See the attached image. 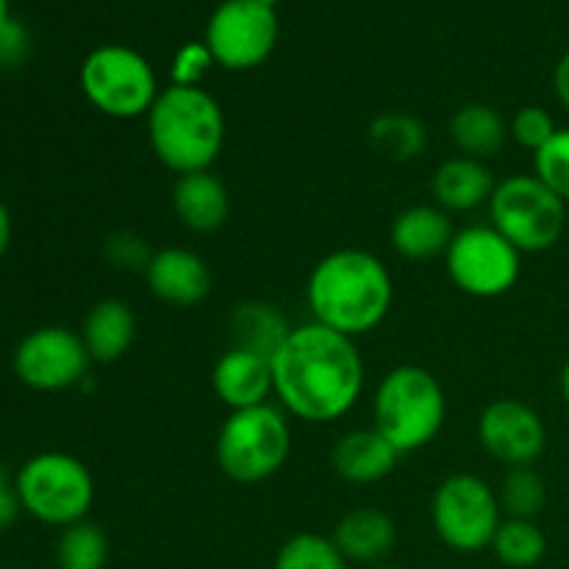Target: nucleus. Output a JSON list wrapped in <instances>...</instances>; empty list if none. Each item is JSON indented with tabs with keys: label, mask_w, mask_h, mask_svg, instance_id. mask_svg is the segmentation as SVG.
Segmentation results:
<instances>
[{
	"label": "nucleus",
	"mask_w": 569,
	"mask_h": 569,
	"mask_svg": "<svg viewBox=\"0 0 569 569\" xmlns=\"http://www.w3.org/2000/svg\"><path fill=\"white\" fill-rule=\"evenodd\" d=\"M270 365L272 398L311 426L342 420L365 395L367 370L356 339L315 320L295 326Z\"/></svg>",
	"instance_id": "nucleus-1"
},
{
	"label": "nucleus",
	"mask_w": 569,
	"mask_h": 569,
	"mask_svg": "<svg viewBox=\"0 0 569 569\" xmlns=\"http://www.w3.org/2000/svg\"><path fill=\"white\" fill-rule=\"evenodd\" d=\"M392 303V272L365 248L331 250L306 278L311 320L350 339L376 331L387 320Z\"/></svg>",
	"instance_id": "nucleus-2"
},
{
	"label": "nucleus",
	"mask_w": 569,
	"mask_h": 569,
	"mask_svg": "<svg viewBox=\"0 0 569 569\" xmlns=\"http://www.w3.org/2000/svg\"><path fill=\"white\" fill-rule=\"evenodd\" d=\"M148 142L176 176L211 170L226 144V111L203 87L161 89L148 111Z\"/></svg>",
	"instance_id": "nucleus-3"
},
{
	"label": "nucleus",
	"mask_w": 569,
	"mask_h": 569,
	"mask_svg": "<svg viewBox=\"0 0 569 569\" xmlns=\"http://www.w3.org/2000/svg\"><path fill=\"white\" fill-rule=\"evenodd\" d=\"M448 420L445 387L420 365L392 367L372 398V428L400 456L428 448Z\"/></svg>",
	"instance_id": "nucleus-4"
},
{
	"label": "nucleus",
	"mask_w": 569,
	"mask_h": 569,
	"mask_svg": "<svg viewBox=\"0 0 569 569\" xmlns=\"http://www.w3.org/2000/svg\"><path fill=\"white\" fill-rule=\"evenodd\" d=\"M292 453V426L278 403L228 411L214 439V456L222 476L253 487L283 470Z\"/></svg>",
	"instance_id": "nucleus-5"
},
{
	"label": "nucleus",
	"mask_w": 569,
	"mask_h": 569,
	"mask_svg": "<svg viewBox=\"0 0 569 569\" xmlns=\"http://www.w3.org/2000/svg\"><path fill=\"white\" fill-rule=\"evenodd\" d=\"M22 511L50 528L89 520L94 503V478L78 456L44 450L20 465L14 476Z\"/></svg>",
	"instance_id": "nucleus-6"
},
{
	"label": "nucleus",
	"mask_w": 569,
	"mask_h": 569,
	"mask_svg": "<svg viewBox=\"0 0 569 569\" xmlns=\"http://www.w3.org/2000/svg\"><path fill=\"white\" fill-rule=\"evenodd\" d=\"M81 92L100 114L111 120L148 117L159 98V78L153 64L128 44H100L83 59Z\"/></svg>",
	"instance_id": "nucleus-7"
},
{
	"label": "nucleus",
	"mask_w": 569,
	"mask_h": 569,
	"mask_svg": "<svg viewBox=\"0 0 569 569\" xmlns=\"http://www.w3.org/2000/svg\"><path fill=\"white\" fill-rule=\"evenodd\" d=\"M489 226L498 228L520 253L556 248L567 228V203L537 176L517 172L495 187L487 203Z\"/></svg>",
	"instance_id": "nucleus-8"
},
{
	"label": "nucleus",
	"mask_w": 569,
	"mask_h": 569,
	"mask_svg": "<svg viewBox=\"0 0 569 569\" xmlns=\"http://www.w3.org/2000/svg\"><path fill=\"white\" fill-rule=\"evenodd\" d=\"M503 522L498 492L472 472H456L437 483L431 495V526L445 548L481 553L492 545Z\"/></svg>",
	"instance_id": "nucleus-9"
},
{
	"label": "nucleus",
	"mask_w": 569,
	"mask_h": 569,
	"mask_svg": "<svg viewBox=\"0 0 569 569\" xmlns=\"http://www.w3.org/2000/svg\"><path fill=\"white\" fill-rule=\"evenodd\" d=\"M445 270L459 292L495 300L517 287L522 253L492 226H465L445 250Z\"/></svg>",
	"instance_id": "nucleus-10"
},
{
	"label": "nucleus",
	"mask_w": 569,
	"mask_h": 569,
	"mask_svg": "<svg viewBox=\"0 0 569 569\" xmlns=\"http://www.w3.org/2000/svg\"><path fill=\"white\" fill-rule=\"evenodd\" d=\"M206 44L233 72L264 64L278 42V14L259 0H222L206 22Z\"/></svg>",
	"instance_id": "nucleus-11"
},
{
	"label": "nucleus",
	"mask_w": 569,
	"mask_h": 569,
	"mask_svg": "<svg viewBox=\"0 0 569 569\" xmlns=\"http://www.w3.org/2000/svg\"><path fill=\"white\" fill-rule=\"evenodd\" d=\"M92 356L81 333L64 326H42L14 348V376L33 392H64L87 378Z\"/></svg>",
	"instance_id": "nucleus-12"
},
{
	"label": "nucleus",
	"mask_w": 569,
	"mask_h": 569,
	"mask_svg": "<svg viewBox=\"0 0 569 569\" xmlns=\"http://www.w3.org/2000/svg\"><path fill=\"white\" fill-rule=\"evenodd\" d=\"M478 445L489 459L511 467H533L548 448V428L537 409L517 398L492 400L478 417Z\"/></svg>",
	"instance_id": "nucleus-13"
},
{
	"label": "nucleus",
	"mask_w": 569,
	"mask_h": 569,
	"mask_svg": "<svg viewBox=\"0 0 569 569\" xmlns=\"http://www.w3.org/2000/svg\"><path fill=\"white\" fill-rule=\"evenodd\" d=\"M144 283L161 303L172 309H189L209 298L214 278L203 256L194 250L159 248L144 270Z\"/></svg>",
	"instance_id": "nucleus-14"
},
{
	"label": "nucleus",
	"mask_w": 569,
	"mask_h": 569,
	"mask_svg": "<svg viewBox=\"0 0 569 569\" xmlns=\"http://www.w3.org/2000/svg\"><path fill=\"white\" fill-rule=\"evenodd\" d=\"M211 389L228 411L270 403L272 365L264 356L228 348L211 370Z\"/></svg>",
	"instance_id": "nucleus-15"
},
{
	"label": "nucleus",
	"mask_w": 569,
	"mask_h": 569,
	"mask_svg": "<svg viewBox=\"0 0 569 569\" xmlns=\"http://www.w3.org/2000/svg\"><path fill=\"white\" fill-rule=\"evenodd\" d=\"M331 539L342 550L348 565L376 567L392 556L395 545H398V526L383 509L359 506L337 522Z\"/></svg>",
	"instance_id": "nucleus-16"
},
{
	"label": "nucleus",
	"mask_w": 569,
	"mask_h": 569,
	"mask_svg": "<svg viewBox=\"0 0 569 569\" xmlns=\"http://www.w3.org/2000/svg\"><path fill=\"white\" fill-rule=\"evenodd\" d=\"M400 453L376 431V428H356L342 433L331 450V467L350 487H372L383 481L398 467Z\"/></svg>",
	"instance_id": "nucleus-17"
},
{
	"label": "nucleus",
	"mask_w": 569,
	"mask_h": 569,
	"mask_svg": "<svg viewBox=\"0 0 569 569\" xmlns=\"http://www.w3.org/2000/svg\"><path fill=\"white\" fill-rule=\"evenodd\" d=\"M453 222L445 209L437 203H417L400 211L389 228V242L395 253L406 261H431L445 256L448 244L453 242Z\"/></svg>",
	"instance_id": "nucleus-18"
},
{
	"label": "nucleus",
	"mask_w": 569,
	"mask_h": 569,
	"mask_svg": "<svg viewBox=\"0 0 569 569\" xmlns=\"http://www.w3.org/2000/svg\"><path fill=\"white\" fill-rule=\"evenodd\" d=\"M495 187H498V181H495L487 161L467 159V156L445 159L433 170L431 178L433 203L448 211V214H465V211L481 209V206L489 203Z\"/></svg>",
	"instance_id": "nucleus-19"
},
{
	"label": "nucleus",
	"mask_w": 569,
	"mask_h": 569,
	"mask_svg": "<svg viewBox=\"0 0 569 569\" xmlns=\"http://www.w3.org/2000/svg\"><path fill=\"white\" fill-rule=\"evenodd\" d=\"M172 209L183 228L192 233H214L226 226L231 211L228 187L211 170L178 176L172 187Z\"/></svg>",
	"instance_id": "nucleus-20"
},
{
	"label": "nucleus",
	"mask_w": 569,
	"mask_h": 569,
	"mask_svg": "<svg viewBox=\"0 0 569 569\" xmlns=\"http://www.w3.org/2000/svg\"><path fill=\"white\" fill-rule=\"evenodd\" d=\"M81 339L98 365H114L137 339V315L122 298H103L87 311Z\"/></svg>",
	"instance_id": "nucleus-21"
},
{
	"label": "nucleus",
	"mask_w": 569,
	"mask_h": 569,
	"mask_svg": "<svg viewBox=\"0 0 569 569\" xmlns=\"http://www.w3.org/2000/svg\"><path fill=\"white\" fill-rule=\"evenodd\" d=\"M292 328L287 315L267 300H244V303L233 306L231 317H228L231 348L248 350V353L264 356V359H272L278 353Z\"/></svg>",
	"instance_id": "nucleus-22"
},
{
	"label": "nucleus",
	"mask_w": 569,
	"mask_h": 569,
	"mask_svg": "<svg viewBox=\"0 0 569 569\" xmlns=\"http://www.w3.org/2000/svg\"><path fill=\"white\" fill-rule=\"evenodd\" d=\"M450 139L459 156L487 161L503 150L509 139V122L495 106L465 103L450 117Z\"/></svg>",
	"instance_id": "nucleus-23"
},
{
	"label": "nucleus",
	"mask_w": 569,
	"mask_h": 569,
	"mask_svg": "<svg viewBox=\"0 0 569 569\" xmlns=\"http://www.w3.org/2000/svg\"><path fill=\"white\" fill-rule=\"evenodd\" d=\"M372 148L392 161H411L426 153L428 131L422 120L403 114V111H387L378 114L367 128Z\"/></svg>",
	"instance_id": "nucleus-24"
},
{
	"label": "nucleus",
	"mask_w": 569,
	"mask_h": 569,
	"mask_svg": "<svg viewBox=\"0 0 569 569\" xmlns=\"http://www.w3.org/2000/svg\"><path fill=\"white\" fill-rule=\"evenodd\" d=\"M495 559L509 569H531L548 553V537L537 520H511L503 517L498 533L492 539Z\"/></svg>",
	"instance_id": "nucleus-25"
},
{
	"label": "nucleus",
	"mask_w": 569,
	"mask_h": 569,
	"mask_svg": "<svg viewBox=\"0 0 569 569\" xmlns=\"http://www.w3.org/2000/svg\"><path fill=\"white\" fill-rule=\"evenodd\" d=\"M109 565V537L92 520L61 528L56 542V569H106Z\"/></svg>",
	"instance_id": "nucleus-26"
},
{
	"label": "nucleus",
	"mask_w": 569,
	"mask_h": 569,
	"mask_svg": "<svg viewBox=\"0 0 569 569\" xmlns=\"http://www.w3.org/2000/svg\"><path fill=\"white\" fill-rule=\"evenodd\" d=\"M498 492L500 511L511 520H537L548 503V487L545 478L533 467H511L506 470L503 481L495 489Z\"/></svg>",
	"instance_id": "nucleus-27"
},
{
	"label": "nucleus",
	"mask_w": 569,
	"mask_h": 569,
	"mask_svg": "<svg viewBox=\"0 0 569 569\" xmlns=\"http://www.w3.org/2000/svg\"><path fill=\"white\" fill-rule=\"evenodd\" d=\"M272 569H350V565L331 537L300 531L278 548Z\"/></svg>",
	"instance_id": "nucleus-28"
},
{
	"label": "nucleus",
	"mask_w": 569,
	"mask_h": 569,
	"mask_svg": "<svg viewBox=\"0 0 569 569\" xmlns=\"http://www.w3.org/2000/svg\"><path fill=\"white\" fill-rule=\"evenodd\" d=\"M533 176L569 203V128H559L550 142L533 153Z\"/></svg>",
	"instance_id": "nucleus-29"
},
{
	"label": "nucleus",
	"mask_w": 569,
	"mask_h": 569,
	"mask_svg": "<svg viewBox=\"0 0 569 569\" xmlns=\"http://www.w3.org/2000/svg\"><path fill=\"white\" fill-rule=\"evenodd\" d=\"M556 131H559V126L545 106H522L509 120V137L531 153L545 148Z\"/></svg>",
	"instance_id": "nucleus-30"
},
{
	"label": "nucleus",
	"mask_w": 569,
	"mask_h": 569,
	"mask_svg": "<svg viewBox=\"0 0 569 569\" xmlns=\"http://www.w3.org/2000/svg\"><path fill=\"white\" fill-rule=\"evenodd\" d=\"M103 253L106 259H109V264L117 267V270H133L144 276L156 250L150 248L148 239H142L139 233L117 231L111 233V237H106Z\"/></svg>",
	"instance_id": "nucleus-31"
},
{
	"label": "nucleus",
	"mask_w": 569,
	"mask_h": 569,
	"mask_svg": "<svg viewBox=\"0 0 569 569\" xmlns=\"http://www.w3.org/2000/svg\"><path fill=\"white\" fill-rule=\"evenodd\" d=\"M214 56H211L209 44L206 42H187L176 53L170 67V78L176 87H200L206 72L214 67Z\"/></svg>",
	"instance_id": "nucleus-32"
},
{
	"label": "nucleus",
	"mask_w": 569,
	"mask_h": 569,
	"mask_svg": "<svg viewBox=\"0 0 569 569\" xmlns=\"http://www.w3.org/2000/svg\"><path fill=\"white\" fill-rule=\"evenodd\" d=\"M28 53V33L17 20H6L0 28V67H17Z\"/></svg>",
	"instance_id": "nucleus-33"
},
{
	"label": "nucleus",
	"mask_w": 569,
	"mask_h": 569,
	"mask_svg": "<svg viewBox=\"0 0 569 569\" xmlns=\"http://www.w3.org/2000/svg\"><path fill=\"white\" fill-rule=\"evenodd\" d=\"M22 506H20V498H17L14 478H9V472L0 467V531L14 526Z\"/></svg>",
	"instance_id": "nucleus-34"
},
{
	"label": "nucleus",
	"mask_w": 569,
	"mask_h": 569,
	"mask_svg": "<svg viewBox=\"0 0 569 569\" xmlns=\"http://www.w3.org/2000/svg\"><path fill=\"white\" fill-rule=\"evenodd\" d=\"M553 92H556V98H559V103L565 106V109H569V53L561 56L559 64H556Z\"/></svg>",
	"instance_id": "nucleus-35"
},
{
	"label": "nucleus",
	"mask_w": 569,
	"mask_h": 569,
	"mask_svg": "<svg viewBox=\"0 0 569 569\" xmlns=\"http://www.w3.org/2000/svg\"><path fill=\"white\" fill-rule=\"evenodd\" d=\"M11 231H14V226H11V211H9V206H6L3 200H0V259H3V256L9 253Z\"/></svg>",
	"instance_id": "nucleus-36"
},
{
	"label": "nucleus",
	"mask_w": 569,
	"mask_h": 569,
	"mask_svg": "<svg viewBox=\"0 0 569 569\" xmlns=\"http://www.w3.org/2000/svg\"><path fill=\"white\" fill-rule=\"evenodd\" d=\"M559 392H561V400H565V406L569 409V359L565 361V367H561L559 372Z\"/></svg>",
	"instance_id": "nucleus-37"
},
{
	"label": "nucleus",
	"mask_w": 569,
	"mask_h": 569,
	"mask_svg": "<svg viewBox=\"0 0 569 569\" xmlns=\"http://www.w3.org/2000/svg\"><path fill=\"white\" fill-rule=\"evenodd\" d=\"M9 0H0V28L6 26V20H9Z\"/></svg>",
	"instance_id": "nucleus-38"
},
{
	"label": "nucleus",
	"mask_w": 569,
	"mask_h": 569,
	"mask_svg": "<svg viewBox=\"0 0 569 569\" xmlns=\"http://www.w3.org/2000/svg\"><path fill=\"white\" fill-rule=\"evenodd\" d=\"M259 3H264V6H270V9H276V6L281 3V0H259Z\"/></svg>",
	"instance_id": "nucleus-39"
},
{
	"label": "nucleus",
	"mask_w": 569,
	"mask_h": 569,
	"mask_svg": "<svg viewBox=\"0 0 569 569\" xmlns=\"http://www.w3.org/2000/svg\"><path fill=\"white\" fill-rule=\"evenodd\" d=\"M370 569H400V567H392V565H376V567H370Z\"/></svg>",
	"instance_id": "nucleus-40"
}]
</instances>
